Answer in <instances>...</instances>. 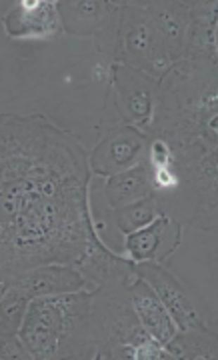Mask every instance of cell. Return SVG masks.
Segmentation results:
<instances>
[{"instance_id":"9a60e30c","label":"cell","mask_w":218,"mask_h":360,"mask_svg":"<svg viewBox=\"0 0 218 360\" xmlns=\"http://www.w3.org/2000/svg\"><path fill=\"white\" fill-rule=\"evenodd\" d=\"M179 229V222L172 220L167 214H160L158 219H154L150 224H146L144 229L130 232L124 236V252L132 264L136 262H162L160 257V248L168 240V234Z\"/></svg>"},{"instance_id":"ac0fdd59","label":"cell","mask_w":218,"mask_h":360,"mask_svg":"<svg viewBox=\"0 0 218 360\" xmlns=\"http://www.w3.org/2000/svg\"><path fill=\"white\" fill-rule=\"evenodd\" d=\"M162 212V206L158 202L156 196H146L139 202H132L129 206L116 208L113 210V220H115L116 229L120 234H130V232L144 229L146 224H150L154 219H158Z\"/></svg>"},{"instance_id":"2e32d148","label":"cell","mask_w":218,"mask_h":360,"mask_svg":"<svg viewBox=\"0 0 218 360\" xmlns=\"http://www.w3.org/2000/svg\"><path fill=\"white\" fill-rule=\"evenodd\" d=\"M116 2H60L58 13L63 28L70 34H96L118 11Z\"/></svg>"},{"instance_id":"d6986e66","label":"cell","mask_w":218,"mask_h":360,"mask_svg":"<svg viewBox=\"0 0 218 360\" xmlns=\"http://www.w3.org/2000/svg\"><path fill=\"white\" fill-rule=\"evenodd\" d=\"M30 298L16 286H8L0 296V336H16L25 321Z\"/></svg>"},{"instance_id":"6da1fadb","label":"cell","mask_w":218,"mask_h":360,"mask_svg":"<svg viewBox=\"0 0 218 360\" xmlns=\"http://www.w3.org/2000/svg\"><path fill=\"white\" fill-rule=\"evenodd\" d=\"M82 144L42 116H0V281L77 266L98 234Z\"/></svg>"},{"instance_id":"ffe728a7","label":"cell","mask_w":218,"mask_h":360,"mask_svg":"<svg viewBox=\"0 0 218 360\" xmlns=\"http://www.w3.org/2000/svg\"><path fill=\"white\" fill-rule=\"evenodd\" d=\"M146 162L150 168H165L170 167L174 162L172 148L168 146L162 139H153L148 144V153H146Z\"/></svg>"},{"instance_id":"30bf717a","label":"cell","mask_w":218,"mask_h":360,"mask_svg":"<svg viewBox=\"0 0 218 360\" xmlns=\"http://www.w3.org/2000/svg\"><path fill=\"white\" fill-rule=\"evenodd\" d=\"M4 32L11 39H49L63 30L58 2L23 0L4 16Z\"/></svg>"},{"instance_id":"e0dca14e","label":"cell","mask_w":218,"mask_h":360,"mask_svg":"<svg viewBox=\"0 0 218 360\" xmlns=\"http://www.w3.org/2000/svg\"><path fill=\"white\" fill-rule=\"evenodd\" d=\"M165 348L172 359H217L218 354L217 335L208 330V324L191 330H179Z\"/></svg>"},{"instance_id":"3957f363","label":"cell","mask_w":218,"mask_h":360,"mask_svg":"<svg viewBox=\"0 0 218 360\" xmlns=\"http://www.w3.org/2000/svg\"><path fill=\"white\" fill-rule=\"evenodd\" d=\"M16 336L32 359H96L94 290L30 298Z\"/></svg>"},{"instance_id":"5b68a950","label":"cell","mask_w":218,"mask_h":360,"mask_svg":"<svg viewBox=\"0 0 218 360\" xmlns=\"http://www.w3.org/2000/svg\"><path fill=\"white\" fill-rule=\"evenodd\" d=\"M115 60L158 82L167 77L168 70L174 66L144 6L122 4L120 20H118Z\"/></svg>"},{"instance_id":"277c9868","label":"cell","mask_w":218,"mask_h":360,"mask_svg":"<svg viewBox=\"0 0 218 360\" xmlns=\"http://www.w3.org/2000/svg\"><path fill=\"white\" fill-rule=\"evenodd\" d=\"M94 322L96 359H172L142 328L130 304L127 281L103 284L94 290Z\"/></svg>"},{"instance_id":"8fae6325","label":"cell","mask_w":218,"mask_h":360,"mask_svg":"<svg viewBox=\"0 0 218 360\" xmlns=\"http://www.w3.org/2000/svg\"><path fill=\"white\" fill-rule=\"evenodd\" d=\"M127 288H129L130 304L136 312L142 328L160 347H167L179 333V328L172 321V316L168 314V310L165 309V304L160 302V298L136 272H132L127 278Z\"/></svg>"},{"instance_id":"7a4b0ae2","label":"cell","mask_w":218,"mask_h":360,"mask_svg":"<svg viewBox=\"0 0 218 360\" xmlns=\"http://www.w3.org/2000/svg\"><path fill=\"white\" fill-rule=\"evenodd\" d=\"M217 66L180 58L158 82L150 134L170 148L198 141L217 144Z\"/></svg>"},{"instance_id":"9c48e42d","label":"cell","mask_w":218,"mask_h":360,"mask_svg":"<svg viewBox=\"0 0 218 360\" xmlns=\"http://www.w3.org/2000/svg\"><path fill=\"white\" fill-rule=\"evenodd\" d=\"M11 284L20 288L28 298L70 295V292L98 288L77 266L70 264H42L23 272Z\"/></svg>"},{"instance_id":"8992f818","label":"cell","mask_w":218,"mask_h":360,"mask_svg":"<svg viewBox=\"0 0 218 360\" xmlns=\"http://www.w3.org/2000/svg\"><path fill=\"white\" fill-rule=\"evenodd\" d=\"M113 89L116 110L127 120L124 124H130L150 136L158 103V80L116 63L113 68Z\"/></svg>"},{"instance_id":"44dd1931","label":"cell","mask_w":218,"mask_h":360,"mask_svg":"<svg viewBox=\"0 0 218 360\" xmlns=\"http://www.w3.org/2000/svg\"><path fill=\"white\" fill-rule=\"evenodd\" d=\"M8 286H11V284H8V283H4V281H0V296L4 295V290H6V288H8Z\"/></svg>"},{"instance_id":"7c38bea8","label":"cell","mask_w":218,"mask_h":360,"mask_svg":"<svg viewBox=\"0 0 218 360\" xmlns=\"http://www.w3.org/2000/svg\"><path fill=\"white\" fill-rule=\"evenodd\" d=\"M162 46L177 65L186 52L191 28V4L186 2H148L144 4Z\"/></svg>"},{"instance_id":"4fadbf2b","label":"cell","mask_w":218,"mask_h":360,"mask_svg":"<svg viewBox=\"0 0 218 360\" xmlns=\"http://www.w3.org/2000/svg\"><path fill=\"white\" fill-rule=\"evenodd\" d=\"M217 2L191 4V28L184 60L217 66Z\"/></svg>"},{"instance_id":"5bb4252c","label":"cell","mask_w":218,"mask_h":360,"mask_svg":"<svg viewBox=\"0 0 218 360\" xmlns=\"http://www.w3.org/2000/svg\"><path fill=\"white\" fill-rule=\"evenodd\" d=\"M153 168L144 160L136 167L129 168L124 172H118L113 176H106L103 184L106 206L110 210L129 206L132 202H139L146 196H153V184H150Z\"/></svg>"},{"instance_id":"ba28073f","label":"cell","mask_w":218,"mask_h":360,"mask_svg":"<svg viewBox=\"0 0 218 360\" xmlns=\"http://www.w3.org/2000/svg\"><path fill=\"white\" fill-rule=\"evenodd\" d=\"M132 270L144 283H148V286L156 292L179 330L206 326L205 319H203L198 307L194 304L193 295L188 292V288L180 283L172 272H168L160 262H153V260L136 262V264H132Z\"/></svg>"},{"instance_id":"52a82bcc","label":"cell","mask_w":218,"mask_h":360,"mask_svg":"<svg viewBox=\"0 0 218 360\" xmlns=\"http://www.w3.org/2000/svg\"><path fill=\"white\" fill-rule=\"evenodd\" d=\"M150 136L130 124H120L106 132L103 141L96 144L89 167L101 179L124 172L146 160Z\"/></svg>"}]
</instances>
